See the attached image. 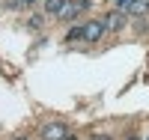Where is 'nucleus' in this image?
<instances>
[{
    "instance_id": "2",
    "label": "nucleus",
    "mask_w": 149,
    "mask_h": 140,
    "mask_svg": "<svg viewBox=\"0 0 149 140\" xmlns=\"http://www.w3.org/2000/svg\"><path fill=\"white\" fill-rule=\"evenodd\" d=\"M69 131H66V125H60V122H51V125H45L42 128V140H63Z\"/></svg>"
},
{
    "instance_id": "8",
    "label": "nucleus",
    "mask_w": 149,
    "mask_h": 140,
    "mask_svg": "<svg viewBox=\"0 0 149 140\" xmlns=\"http://www.w3.org/2000/svg\"><path fill=\"white\" fill-rule=\"evenodd\" d=\"M6 6H9V9H18V6H21V0H6Z\"/></svg>"
},
{
    "instance_id": "5",
    "label": "nucleus",
    "mask_w": 149,
    "mask_h": 140,
    "mask_svg": "<svg viewBox=\"0 0 149 140\" xmlns=\"http://www.w3.org/2000/svg\"><path fill=\"white\" fill-rule=\"evenodd\" d=\"M78 3H66L63 9H60V18H63V21H69V18H74V15H78Z\"/></svg>"
},
{
    "instance_id": "6",
    "label": "nucleus",
    "mask_w": 149,
    "mask_h": 140,
    "mask_svg": "<svg viewBox=\"0 0 149 140\" xmlns=\"http://www.w3.org/2000/svg\"><path fill=\"white\" fill-rule=\"evenodd\" d=\"M63 6H66V0H45V12H51V15H60Z\"/></svg>"
},
{
    "instance_id": "13",
    "label": "nucleus",
    "mask_w": 149,
    "mask_h": 140,
    "mask_svg": "<svg viewBox=\"0 0 149 140\" xmlns=\"http://www.w3.org/2000/svg\"><path fill=\"white\" fill-rule=\"evenodd\" d=\"M18 140H24V137H18Z\"/></svg>"
},
{
    "instance_id": "3",
    "label": "nucleus",
    "mask_w": 149,
    "mask_h": 140,
    "mask_svg": "<svg viewBox=\"0 0 149 140\" xmlns=\"http://www.w3.org/2000/svg\"><path fill=\"white\" fill-rule=\"evenodd\" d=\"M104 21V30H122L125 27V15H122V12H110L107 18H102Z\"/></svg>"
},
{
    "instance_id": "11",
    "label": "nucleus",
    "mask_w": 149,
    "mask_h": 140,
    "mask_svg": "<svg viewBox=\"0 0 149 140\" xmlns=\"http://www.w3.org/2000/svg\"><path fill=\"white\" fill-rule=\"evenodd\" d=\"M95 140H110V137H95Z\"/></svg>"
},
{
    "instance_id": "14",
    "label": "nucleus",
    "mask_w": 149,
    "mask_h": 140,
    "mask_svg": "<svg viewBox=\"0 0 149 140\" xmlns=\"http://www.w3.org/2000/svg\"><path fill=\"white\" fill-rule=\"evenodd\" d=\"M146 140H149V137H146Z\"/></svg>"
},
{
    "instance_id": "10",
    "label": "nucleus",
    "mask_w": 149,
    "mask_h": 140,
    "mask_svg": "<svg viewBox=\"0 0 149 140\" xmlns=\"http://www.w3.org/2000/svg\"><path fill=\"white\" fill-rule=\"evenodd\" d=\"M21 3H27V6H30V3H36V0H21Z\"/></svg>"
},
{
    "instance_id": "4",
    "label": "nucleus",
    "mask_w": 149,
    "mask_h": 140,
    "mask_svg": "<svg viewBox=\"0 0 149 140\" xmlns=\"http://www.w3.org/2000/svg\"><path fill=\"white\" fill-rule=\"evenodd\" d=\"M125 12H131V15H146L149 12V0H131Z\"/></svg>"
},
{
    "instance_id": "1",
    "label": "nucleus",
    "mask_w": 149,
    "mask_h": 140,
    "mask_svg": "<svg viewBox=\"0 0 149 140\" xmlns=\"http://www.w3.org/2000/svg\"><path fill=\"white\" fill-rule=\"evenodd\" d=\"M102 33H104V21H102V18L84 24V39H86V42H98V39H102Z\"/></svg>"
},
{
    "instance_id": "9",
    "label": "nucleus",
    "mask_w": 149,
    "mask_h": 140,
    "mask_svg": "<svg viewBox=\"0 0 149 140\" xmlns=\"http://www.w3.org/2000/svg\"><path fill=\"white\" fill-rule=\"evenodd\" d=\"M63 140H78V137H74V134H66V137H63Z\"/></svg>"
},
{
    "instance_id": "7",
    "label": "nucleus",
    "mask_w": 149,
    "mask_h": 140,
    "mask_svg": "<svg viewBox=\"0 0 149 140\" xmlns=\"http://www.w3.org/2000/svg\"><path fill=\"white\" fill-rule=\"evenodd\" d=\"M66 39H69V42H74V39H84V27H72V30L66 33Z\"/></svg>"
},
{
    "instance_id": "12",
    "label": "nucleus",
    "mask_w": 149,
    "mask_h": 140,
    "mask_svg": "<svg viewBox=\"0 0 149 140\" xmlns=\"http://www.w3.org/2000/svg\"><path fill=\"white\" fill-rule=\"evenodd\" d=\"M131 140H137V137H131Z\"/></svg>"
}]
</instances>
